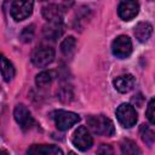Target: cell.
<instances>
[{"mask_svg":"<svg viewBox=\"0 0 155 155\" xmlns=\"http://www.w3.org/2000/svg\"><path fill=\"white\" fill-rule=\"evenodd\" d=\"M87 125L90 130L98 134V136H107L111 137L115 133L114 124L110 119H108L104 115H96V116H90L87 119Z\"/></svg>","mask_w":155,"mask_h":155,"instance_id":"6da1fadb","label":"cell"},{"mask_svg":"<svg viewBox=\"0 0 155 155\" xmlns=\"http://www.w3.org/2000/svg\"><path fill=\"white\" fill-rule=\"evenodd\" d=\"M54 50L51 46L41 45L36 47L31 53V63L38 68H45L54 59Z\"/></svg>","mask_w":155,"mask_h":155,"instance_id":"7a4b0ae2","label":"cell"},{"mask_svg":"<svg viewBox=\"0 0 155 155\" xmlns=\"http://www.w3.org/2000/svg\"><path fill=\"white\" fill-rule=\"evenodd\" d=\"M116 117L124 127L130 128L134 126L137 122V111L131 104L122 103L116 109Z\"/></svg>","mask_w":155,"mask_h":155,"instance_id":"3957f363","label":"cell"},{"mask_svg":"<svg viewBox=\"0 0 155 155\" xmlns=\"http://www.w3.org/2000/svg\"><path fill=\"white\" fill-rule=\"evenodd\" d=\"M53 120L58 130L61 131H67L75 124L80 121V116L73 111H67V110H57L53 113Z\"/></svg>","mask_w":155,"mask_h":155,"instance_id":"277c9868","label":"cell"},{"mask_svg":"<svg viewBox=\"0 0 155 155\" xmlns=\"http://www.w3.org/2000/svg\"><path fill=\"white\" fill-rule=\"evenodd\" d=\"M33 7V0H15L11 5L10 13L15 21H23L31 15Z\"/></svg>","mask_w":155,"mask_h":155,"instance_id":"5b68a950","label":"cell"},{"mask_svg":"<svg viewBox=\"0 0 155 155\" xmlns=\"http://www.w3.org/2000/svg\"><path fill=\"white\" fill-rule=\"evenodd\" d=\"M73 144L81 151H86L88 150L92 144H93V138L90 133V131L85 127V126H80L75 130V132L73 133V138H71Z\"/></svg>","mask_w":155,"mask_h":155,"instance_id":"8992f818","label":"cell"},{"mask_svg":"<svg viewBox=\"0 0 155 155\" xmlns=\"http://www.w3.org/2000/svg\"><path fill=\"white\" fill-rule=\"evenodd\" d=\"M113 54L117 58H126L132 53V41L126 35L117 36L111 44Z\"/></svg>","mask_w":155,"mask_h":155,"instance_id":"52a82bcc","label":"cell"},{"mask_svg":"<svg viewBox=\"0 0 155 155\" xmlns=\"http://www.w3.org/2000/svg\"><path fill=\"white\" fill-rule=\"evenodd\" d=\"M139 12V4L137 0H122L119 5L117 13L121 19L131 21Z\"/></svg>","mask_w":155,"mask_h":155,"instance_id":"ba28073f","label":"cell"},{"mask_svg":"<svg viewBox=\"0 0 155 155\" xmlns=\"http://www.w3.org/2000/svg\"><path fill=\"white\" fill-rule=\"evenodd\" d=\"M13 116H15V120L17 121V124L23 130H29L34 125V119H33L30 111L23 104L16 105L15 111H13Z\"/></svg>","mask_w":155,"mask_h":155,"instance_id":"9c48e42d","label":"cell"},{"mask_svg":"<svg viewBox=\"0 0 155 155\" xmlns=\"http://www.w3.org/2000/svg\"><path fill=\"white\" fill-rule=\"evenodd\" d=\"M113 84H114V87L120 93H127V92H130L134 87L136 79L131 74H124V75H120V76L115 78Z\"/></svg>","mask_w":155,"mask_h":155,"instance_id":"30bf717a","label":"cell"},{"mask_svg":"<svg viewBox=\"0 0 155 155\" xmlns=\"http://www.w3.org/2000/svg\"><path fill=\"white\" fill-rule=\"evenodd\" d=\"M63 29H64V25L62 19L48 21V23L44 27V35L50 40H56L62 35Z\"/></svg>","mask_w":155,"mask_h":155,"instance_id":"8fae6325","label":"cell"},{"mask_svg":"<svg viewBox=\"0 0 155 155\" xmlns=\"http://www.w3.org/2000/svg\"><path fill=\"white\" fill-rule=\"evenodd\" d=\"M28 154H33V155H62L63 151L62 149H59L56 145H46V144H41V145H31L28 150Z\"/></svg>","mask_w":155,"mask_h":155,"instance_id":"7c38bea8","label":"cell"},{"mask_svg":"<svg viewBox=\"0 0 155 155\" xmlns=\"http://www.w3.org/2000/svg\"><path fill=\"white\" fill-rule=\"evenodd\" d=\"M153 34V25L148 22H139L134 28V36L140 42H145Z\"/></svg>","mask_w":155,"mask_h":155,"instance_id":"4fadbf2b","label":"cell"},{"mask_svg":"<svg viewBox=\"0 0 155 155\" xmlns=\"http://www.w3.org/2000/svg\"><path fill=\"white\" fill-rule=\"evenodd\" d=\"M0 73H1L2 78L5 79V81H11L16 74L13 64L1 52H0Z\"/></svg>","mask_w":155,"mask_h":155,"instance_id":"5bb4252c","label":"cell"},{"mask_svg":"<svg viewBox=\"0 0 155 155\" xmlns=\"http://www.w3.org/2000/svg\"><path fill=\"white\" fill-rule=\"evenodd\" d=\"M62 15L63 11L61 8V6L58 5H48L46 7L42 8V16L47 19V21H54V19H62Z\"/></svg>","mask_w":155,"mask_h":155,"instance_id":"9a60e30c","label":"cell"},{"mask_svg":"<svg viewBox=\"0 0 155 155\" xmlns=\"http://www.w3.org/2000/svg\"><path fill=\"white\" fill-rule=\"evenodd\" d=\"M121 153L127 154V155H133V154H142L140 149L136 145V143L131 139H124L121 143Z\"/></svg>","mask_w":155,"mask_h":155,"instance_id":"2e32d148","label":"cell"},{"mask_svg":"<svg viewBox=\"0 0 155 155\" xmlns=\"http://www.w3.org/2000/svg\"><path fill=\"white\" fill-rule=\"evenodd\" d=\"M75 46H76V40L74 36H68L65 38L62 44H61V51L64 56H69L74 52L75 50Z\"/></svg>","mask_w":155,"mask_h":155,"instance_id":"e0dca14e","label":"cell"},{"mask_svg":"<svg viewBox=\"0 0 155 155\" xmlns=\"http://www.w3.org/2000/svg\"><path fill=\"white\" fill-rule=\"evenodd\" d=\"M52 79H53V75H52L51 71H41L36 75L35 84H36L38 87H45V86L51 84Z\"/></svg>","mask_w":155,"mask_h":155,"instance_id":"ac0fdd59","label":"cell"},{"mask_svg":"<svg viewBox=\"0 0 155 155\" xmlns=\"http://www.w3.org/2000/svg\"><path fill=\"white\" fill-rule=\"evenodd\" d=\"M140 137H142L143 142L147 143L148 145H151L154 143V139H155V134H154L153 130L150 127H148L147 125H142V127H140Z\"/></svg>","mask_w":155,"mask_h":155,"instance_id":"d6986e66","label":"cell"},{"mask_svg":"<svg viewBox=\"0 0 155 155\" xmlns=\"http://www.w3.org/2000/svg\"><path fill=\"white\" fill-rule=\"evenodd\" d=\"M34 38V25H28L21 33V40L23 42H30Z\"/></svg>","mask_w":155,"mask_h":155,"instance_id":"ffe728a7","label":"cell"},{"mask_svg":"<svg viewBox=\"0 0 155 155\" xmlns=\"http://www.w3.org/2000/svg\"><path fill=\"white\" fill-rule=\"evenodd\" d=\"M147 117L149 120V122L151 125H154L155 122V113H154V98H151L149 101V104H148V109H147Z\"/></svg>","mask_w":155,"mask_h":155,"instance_id":"44dd1931","label":"cell"},{"mask_svg":"<svg viewBox=\"0 0 155 155\" xmlns=\"http://www.w3.org/2000/svg\"><path fill=\"white\" fill-rule=\"evenodd\" d=\"M41 1H45V0H41Z\"/></svg>","mask_w":155,"mask_h":155,"instance_id":"7402d4cb","label":"cell"}]
</instances>
